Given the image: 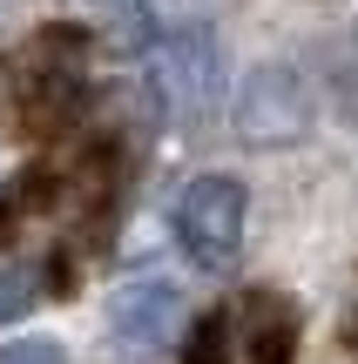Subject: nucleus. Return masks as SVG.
<instances>
[{
  "label": "nucleus",
  "mask_w": 358,
  "mask_h": 364,
  "mask_svg": "<svg viewBox=\"0 0 358 364\" xmlns=\"http://www.w3.org/2000/svg\"><path fill=\"white\" fill-rule=\"evenodd\" d=\"M21 108H27V129H41V135H61V129L88 122V34L81 27H48L34 41Z\"/></svg>",
  "instance_id": "f257e3e1"
},
{
  "label": "nucleus",
  "mask_w": 358,
  "mask_h": 364,
  "mask_svg": "<svg viewBox=\"0 0 358 364\" xmlns=\"http://www.w3.org/2000/svg\"><path fill=\"white\" fill-rule=\"evenodd\" d=\"M243 216H251V196H243L237 176H196L183 182L169 209V230L183 243V257L196 270H237V250H243Z\"/></svg>",
  "instance_id": "f03ea898"
},
{
  "label": "nucleus",
  "mask_w": 358,
  "mask_h": 364,
  "mask_svg": "<svg viewBox=\"0 0 358 364\" xmlns=\"http://www.w3.org/2000/svg\"><path fill=\"white\" fill-rule=\"evenodd\" d=\"M183 324H189V311H183V290H176L169 277H129V284L108 297V344L129 364L169 358L176 338H183Z\"/></svg>",
  "instance_id": "7ed1b4c3"
},
{
  "label": "nucleus",
  "mask_w": 358,
  "mask_h": 364,
  "mask_svg": "<svg viewBox=\"0 0 358 364\" xmlns=\"http://www.w3.org/2000/svg\"><path fill=\"white\" fill-rule=\"evenodd\" d=\"M237 142H251V149H291V142H305V129H311V88H305V75L298 68H284V61H264V68H251L243 75V88H237Z\"/></svg>",
  "instance_id": "20e7f679"
},
{
  "label": "nucleus",
  "mask_w": 358,
  "mask_h": 364,
  "mask_svg": "<svg viewBox=\"0 0 358 364\" xmlns=\"http://www.w3.org/2000/svg\"><path fill=\"white\" fill-rule=\"evenodd\" d=\"M142 75H149V88H156L162 108L203 115L210 95H216V34H210V27H176V34L149 41Z\"/></svg>",
  "instance_id": "39448f33"
},
{
  "label": "nucleus",
  "mask_w": 358,
  "mask_h": 364,
  "mask_svg": "<svg viewBox=\"0 0 358 364\" xmlns=\"http://www.w3.org/2000/svg\"><path fill=\"white\" fill-rule=\"evenodd\" d=\"M230 331H237V358L243 364H291L298 358V304L284 290H251V297L230 311Z\"/></svg>",
  "instance_id": "423d86ee"
},
{
  "label": "nucleus",
  "mask_w": 358,
  "mask_h": 364,
  "mask_svg": "<svg viewBox=\"0 0 358 364\" xmlns=\"http://www.w3.org/2000/svg\"><path fill=\"white\" fill-rule=\"evenodd\" d=\"M237 358V331H230V311H210L196 317V331H189V351L183 364H230Z\"/></svg>",
  "instance_id": "0eeeda50"
},
{
  "label": "nucleus",
  "mask_w": 358,
  "mask_h": 364,
  "mask_svg": "<svg viewBox=\"0 0 358 364\" xmlns=\"http://www.w3.org/2000/svg\"><path fill=\"white\" fill-rule=\"evenodd\" d=\"M34 304H41V270L7 263V270H0V324H21Z\"/></svg>",
  "instance_id": "6e6552de"
},
{
  "label": "nucleus",
  "mask_w": 358,
  "mask_h": 364,
  "mask_svg": "<svg viewBox=\"0 0 358 364\" xmlns=\"http://www.w3.org/2000/svg\"><path fill=\"white\" fill-rule=\"evenodd\" d=\"M0 364H68V351H61V338H14V344H0Z\"/></svg>",
  "instance_id": "1a4fd4ad"
},
{
  "label": "nucleus",
  "mask_w": 358,
  "mask_h": 364,
  "mask_svg": "<svg viewBox=\"0 0 358 364\" xmlns=\"http://www.w3.org/2000/svg\"><path fill=\"white\" fill-rule=\"evenodd\" d=\"M345 338H352V351H358V311H352V331H345Z\"/></svg>",
  "instance_id": "9d476101"
}]
</instances>
